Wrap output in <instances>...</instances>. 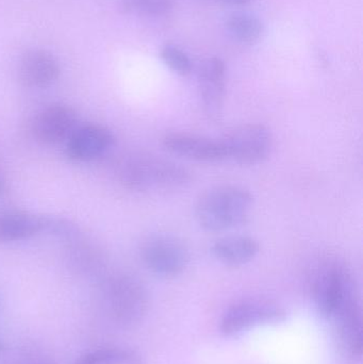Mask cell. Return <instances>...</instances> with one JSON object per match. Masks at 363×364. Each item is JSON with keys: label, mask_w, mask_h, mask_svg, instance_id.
I'll use <instances>...</instances> for the list:
<instances>
[{"label": "cell", "mask_w": 363, "mask_h": 364, "mask_svg": "<svg viewBox=\"0 0 363 364\" xmlns=\"http://www.w3.org/2000/svg\"><path fill=\"white\" fill-rule=\"evenodd\" d=\"M226 160L239 164H261L272 151V134L261 124H247L234 128L221 139Z\"/></svg>", "instance_id": "cell-5"}, {"label": "cell", "mask_w": 363, "mask_h": 364, "mask_svg": "<svg viewBox=\"0 0 363 364\" xmlns=\"http://www.w3.org/2000/svg\"><path fill=\"white\" fill-rule=\"evenodd\" d=\"M253 203V195L241 186H217L198 199L196 220L209 232L230 230L246 223Z\"/></svg>", "instance_id": "cell-1"}, {"label": "cell", "mask_w": 363, "mask_h": 364, "mask_svg": "<svg viewBox=\"0 0 363 364\" xmlns=\"http://www.w3.org/2000/svg\"><path fill=\"white\" fill-rule=\"evenodd\" d=\"M228 34L243 45H253L261 38L264 28L262 21L255 15L237 12L229 15L225 23Z\"/></svg>", "instance_id": "cell-16"}, {"label": "cell", "mask_w": 363, "mask_h": 364, "mask_svg": "<svg viewBox=\"0 0 363 364\" xmlns=\"http://www.w3.org/2000/svg\"><path fill=\"white\" fill-rule=\"evenodd\" d=\"M215 1L229 4V6H244V4H249L251 0H215Z\"/></svg>", "instance_id": "cell-21"}, {"label": "cell", "mask_w": 363, "mask_h": 364, "mask_svg": "<svg viewBox=\"0 0 363 364\" xmlns=\"http://www.w3.org/2000/svg\"><path fill=\"white\" fill-rule=\"evenodd\" d=\"M140 252L145 267L159 277H177L189 264L190 254L187 246L170 235L148 237L143 243Z\"/></svg>", "instance_id": "cell-6"}, {"label": "cell", "mask_w": 363, "mask_h": 364, "mask_svg": "<svg viewBox=\"0 0 363 364\" xmlns=\"http://www.w3.org/2000/svg\"><path fill=\"white\" fill-rule=\"evenodd\" d=\"M286 320V312L276 304L261 299H245L230 306L221 322V331L234 337L261 325H277Z\"/></svg>", "instance_id": "cell-7"}, {"label": "cell", "mask_w": 363, "mask_h": 364, "mask_svg": "<svg viewBox=\"0 0 363 364\" xmlns=\"http://www.w3.org/2000/svg\"><path fill=\"white\" fill-rule=\"evenodd\" d=\"M47 218L23 212L0 213V242L23 241L47 230Z\"/></svg>", "instance_id": "cell-13"}, {"label": "cell", "mask_w": 363, "mask_h": 364, "mask_svg": "<svg viewBox=\"0 0 363 364\" xmlns=\"http://www.w3.org/2000/svg\"><path fill=\"white\" fill-rule=\"evenodd\" d=\"M4 350V343L0 340V352Z\"/></svg>", "instance_id": "cell-22"}, {"label": "cell", "mask_w": 363, "mask_h": 364, "mask_svg": "<svg viewBox=\"0 0 363 364\" xmlns=\"http://www.w3.org/2000/svg\"><path fill=\"white\" fill-rule=\"evenodd\" d=\"M260 252V245L249 237H226L211 246V252L220 262L227 267H242L253 261Z\"/></svg>", "instance_id": "cell-14"}, {"label": "cell", "mask_w": 363, "mask_h": 364, "mask_svg": "<svg viewBox=\"0 0 363 364\" xmlns=\"http://www.w3.org/2000/svg\"><path fill=\"white\" fill-rule=\"evenodd\" d=\"M114 141V136L108 128L87 124L77 127L70 134L66 143V155L74 161H92L108 151Z\"/></svg>", "instance_id": "cell-10"}, {"label": "cell", "mask_w": 363, "mask_h": 364, "mask_svg": "<svg viewBox=\"0 0 363 364\" xmlns=\"http://www.w3.org/2000/svg\"><path fill=\"white\" fill-rule=\"evenodd\" d=\"M315 299L320 314L330 320L358 301L355 280L343 263L330 261L320 269L315 282Z\"/></svg>", "instance_id": "cell-4"}, {"label": "cell", "mask_w": 363, "mask_h": 364, "mask_svg": "<svg viewBox=\"0 0 363 364\" xmlns=\"http://www.w3.org/2000/svg\"><path fill=\"white\" fill-rule=\"evenodd\" d=\"M332 320L336 322L339 340L343 350L353 358H360L362 355L363 338L359 301L341 310Z\"/></svg>", "instance_id": "cell-15"}, {"label": "cell", "mask_w": 363, "mask_h": 364, "mask_svg": "<svg viewBox=\"0 0 363 364\" xmlns=\"http://www.w3.org/2000/svg\"><path fill=\"white\" fill-rule=\"evenodd\" d=\"M104 295L111 316L124 326L140 322L148 309L146 287L131 274H117L109 278L104 284Z\"/></svg>", "instance_id": "cell-3"}, {"label": "cell", "mask_w": 363, "mask_h": 364, "mask_svg": "<svg viewBox=\"0 0 363 364\" xmlns=\"http://www.w3.org/2000/svg\"><path fill=\"white\" fill-rule=\"evenodd\" d=\"M160 55L164 64L176 74L180 76H188L191 74L193 65L189 55L176 45L166 44L161 49Z\"/></svg>", "instance_id": "cell-18"}, {"label": "cell", "mask_w": 363, "mask_h": 364, "mask_svg": "<svg viewBox=\"0 0 363 364\" xmlns=\"http://www.w3.org/2000/svg\"><path fill=\"white\" fill-rule=\"evenodd\" d=\"M10 364H57L51 357L40 353H23L21 356L16 357Z\"/></svg>", "instance_id": "cell-20"}, {"label": "cell", "mask_w": 363, "mask_h": 364, "mask_svg": "<svg viewBox=\"0 0 363 364\" xmlns=\"http://www.w3.org/2000/svg\"><path fill=\"white\" fill-rule=\"evenodd\" d=\"M77 122L74 109L65 105H50L36 113L32 121V134L42 144H59L67 141L77 128Z\"/></svg>", "instance_id": "cell-9"}, {"label": "cell", "mask_w": 363, "mask_h": 364, "mask_svg": "<svg viewBox=\"0 0 363 364\" xmlns=\"http://www.w3.org/2000/svg\"><path fill=\"white\" fill-rule=\"evenodd\" d=\"M163 146L174 155L200 162H219L226 160L221 139L190 134H168L164 136Z\"/></svg>", "instance_id": "cell-11"}, {"label": "cell", "mask_w": 363, "mask_h": 364, "mask_svg": "<svg viewBox=\"0 0 363 364\" xmlns=\"http://www.w3.org/2000/svg\"><path fill=\"white\" fill-rule=\"evenodd\" d=\"M121 6L134 14L159 16L172 9V0H121Z\"/></svg>", "instance_id": "cell-19"}, {"label": "cell", "mask_w": 363, "mask_h": 364, "mask_svg": "<svg viewBox=\"0 0 363 364\" xmlns=\"http://www.w3.org/2000/svg\"><path fill=\"white\" fill-rule=\"evenodd\" d=\"M2 188H4V182H2L1 177H0V193L2 192Z\"/></svg>", "instance_id": "cell-23"}, {"label": "cell", "mask_w": 363, "mask_h": 364, "mask_svg": "<svg viewBox=\"0 0 363 364\" xmlns=\"http://www.w3.org/2000/svg\"><path fill=\"white\" fill-rule=\"evenodd\" d=\"M57 58L44 49H31L21 55L18 64L21 82L32 89H44L53 85L60 76Z\"/></svg>", "instance_id": "cell-12"}, {"label": "cell", "mask_w": 363, "mask_h": 364, "mask_svg": "<svg viewBox=\"0 0 363 364\" xmlns=\"http://www.w3.org/2000/svg\"><path fill=\"white\" fill-rule=\"evenodd\" d=\"M119 181L132 191H175L185 188L191 181V173L170 160L132 154L119 166Z\"/></svg>", "instance_id": "cell-2"}, {"label": "cell", "mask_w": 363, "mask_h": 364, "mask_svg": "<svg viewBox=\"0 0 363 364\" xmlns=\"http://www.w3.org/2000/svg\"><path fill=\"white\" fill-rule=\"evenodd\" d=\"M72 364H144L142 357L127 348H104L85 353Z\"/></svg>", "instance_id": "cell-17"}, {"label": "cell", "mask_w": 363, "mask_h": 364, "mask_svg": "<svg viewBox=\"0 0 363 364\" xmlns=\"http://www.w3.org/2000/svg\"><path fill=\"white\" fill-rule=\"evenodd\" d=\"M198 93L205 114L217 121L223 112L227 90V68L217 57H209L198 66Z\"/></svg>", "instance_id": "cell-8"}]
</instances>
